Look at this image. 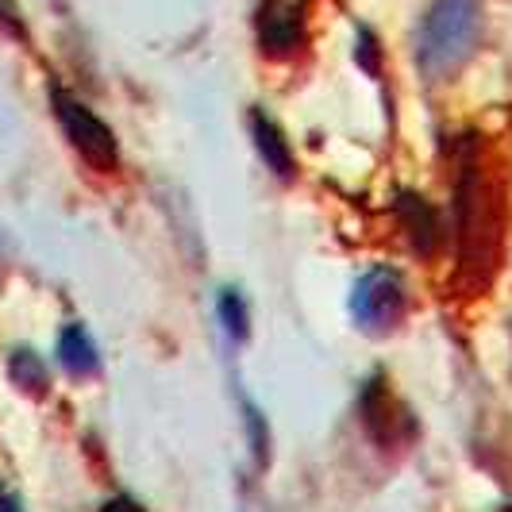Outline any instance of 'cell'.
Returning a JSON list of instances; mask_svg holds the SVG:
<instances>
[{"label":"cell","instance_id":"obj_1","mask_svg":"<svg viewBox=\"0 0 512 512\" xmlns=\"http://www.w3.org/2000/svg\"><path fill=\"white\" fill-rule=\"evenodd\" d=\"M509 231V185L482 154V139H470L455 162V255L459 282L486 289L501 270Z\"/></svg>","mask_w":512,"mask_h":512},{"label":"cell","instance_id":"obj_2","mask_svg":"<svg viewBox=\"0 0 512 512\" xmlns=\"http://www.w3.org/2000/svg\"><path fill=\"white\" fill-rule=\"evenodd\" d=\"M482 12L478 0H436L416 35V62L428 81H443L478 47Z\"/></svg>","mask_w":512,"mask_h":512},{"label":"cell","instance_id":"obj_3","mask_svg":"<svg viewBox=\"0 0 512 512\" xmlns=\"http://www.w3.org/2000/svg\"><path fill=\"white\" fill-rule=\"evenodd\" d=\"M409 316V289L405 278L393 266H370L351 289V320L359 324V332L393 335Z\"/></svg>","mask_w":512,"mask_h":512},{"label":"cell","instance_id":"obj_4","mask_svg":"<svg viewBox=\"0 0 512 512\" xmlns=\"http://www.w3.org/2000/svg\"><path fill=\"white\" fill-rule=\"evenodd\" d=\"M51 104H54V116H58V124L66 131V139H70V147H74L93 170H101V174H112L116 166H120V143H116V131L104 124L101 116L89 108L85 101H77L70 97L66 89H51Z\"/></svg>","mask_w":512,"mask_h":512},{"label":"cell","instance_id":"obj_5","mask_svg":"<svg viewBox=\"0 0 512 512\" xmlns=\"http://www.w3.org/2000/svg\"><path fill=\"white\" fill-rule=\"evenodd\" d=\"M359 412L366 432L378 439L382 447H397V443L412 439V416L393 401V393H389V385L382 378H370V382L362 385Z\"/></svg>","mask_w":512,"mask_h":512},{"label":"cell","instance_id":"obj_6","mask_svg":"<svg viewBox=\"0 0 512 512\" xmlns=\"http://www.w3.org/2000/svg\"><path fill=\"white\" fill-rule=\"evenodd\" d=\"M401 224L409 231L412 247L420 251V255H432L439 243V216L436 208L428 205L424 197H416V193H401Z\"/></svg>","mask_w":512,"mask_h":512},{"label":"cell","instance_id":"obj_7","mask_svg":"<svg viewBox=\"0 0 512 512\" xmlns=\"http://www.w3.org/2000/svg\"><path fill=\"white\" fill-rule=\"evenodd\" d=\"M58 362L74 374V378H93L101 370V355H97V343L89 339V332L81 324H66L58 335Z\"/></svg>","mask_w":512,"mask_h":512},{"label":"cell","instance_id":"obj_8","mask_svg":"<svg viewBox=\"0 0 512 512\" xmlns=\"http://www.w3.org/2000/svg\"><path fill=\"white\" fill-rule=\"evenodd\" d=\"M251 135H255V147H258V154H262V162H266L282 181L293 178V151H289L285 135L278 131V124H274L266 112H255Z\"/></svg>","mask_w":512,"mask_h":512},{"label":"cell","instance_id":"obj_9","mask_svg":"<svg viewBox=\"0 0 512 512\" xmlns=\"http://www.w3.org/2000/svg\"><path fill=\"white\" fill-rule=\"evenodd\" d=\"M8 378L20 385L24 393L31 397H39V393H47V362L39 359L35 351H12L8 355Z\"/></svg>","mask_w":512,"mask_h":512},{"label":"cell","instance_id":"obj_10","mask_svg":"<svg viewBox=\"0 0 512 512\" xmlns=\"http://www.w3.org/2000/svg\"><path fill=\"white\" fill-rule=\"evenodd\" d=\"M220 324H224V332L231 339H247L251 335V312H247V301L235 293V289H224L220 293Z\"/></svg>","mask_w":512,"mask_h":512},{"label":"cell","instance_id":"obj_11","mask_svg":"<svg viewBox=\"0 0 512 512\" xmlns=\"http://www.w3.org/2000/svg\"><path fill=\"white\" fill-rule=\"evenodd\" d=\"M0 27H8V31H16V35H24V24H20V16L12 12V4H8V0H0Z\"/></svg>","mask_w":512,"mask_h":512},{"label":"cell","instance_id":"obj_12","mask_svg":"<svg viewBox=\"0 0 512 512\" xmlns=\"http://www.w3.org/2000/svg\"><path fill=\"white\" fill-rule=\"evenodd\" d=\"M101 512H147V509H139L131 497H112V501H104Z\"/></svg>","mask_w":512,"mask_h":512},{"label":"cell","instance_id":"obj_13","mask_svg":"<svg viewBox=\"0 0 512 512\" xmlns=\"http://www.w3.org/2000/svg\"><path fill=\"white\" fill-rule=\"evenodd\" d=\"M0 512H24L20 497H16L12 489H0Z\"/></svg>","mask_w":512,"mask_h":512}]
</instances>
